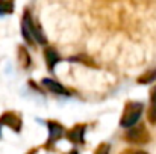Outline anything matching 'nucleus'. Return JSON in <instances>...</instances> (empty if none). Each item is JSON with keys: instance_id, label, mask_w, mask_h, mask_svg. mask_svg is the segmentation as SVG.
Segmentation results:
<instances>
[{"instance_id": "obj_1", "label": "nucleus", "mask_w": 156, "mask_h": 154, "mask_svg": "<svg viewBox=\"0 0 156 154\" xmlns=\"http://www.w3.org/2000/svg\"><path fill=\"white\" fill-rule=\"evenodd\" d=\"M21 33H23V38L29 43V44H34V43H38V44H46L47 39L41 30L40 26L35 24V21L30 18V15L26 12L24 17H23V23H21Z\"/></svg>"}, {"instance_id": "obj_2", "label": "nucleus", "mask_w": 156, "mask_h": 154, "mask_svg": "<svg viewBox=\"0 0 156 154\" xmlns=\"http://www.w3.org/2000/svg\"><path fill=\"white\" fill-rule=\"evenodd\" d=\"M143 110H144V104H143V103H140V101L127 103L126 107H124V110H123L120 125L124 127V128H130V127L136 125L138 121L141 119Z\"/></svg>"}, {"instance_id": "obj_3", "label": "nucleus", "mask_w": 156, "mask_h": 154, "mask_svg": "<svg viewBox=\"0 0 156 154\" xmlns=\"http://www.w3.org/2000/svg\"><path fill=\"white\" fill-rule=\"evenodd\" d=\"M126 139L132 144H146L149 141V132L144 125H133L126 132Z\"/></svg>"}, {"instance_id": "obj_4", "label": "nucleus", "mask_w": 156, "mask_h": 154, "mask_svg": "<svg viewBox=\"0 0 156 154\" xmlns=\"http://www.w3.org/2000/svg\"><path fill=\"white\" fill-rule=\"evenodd\" d=\"M0 124L12 128L14 132H20L21 130V118L17 113H14V112H6L5 115H2Z\"/></svg>"}, {"instance_id": "obj_5", "label": "nucleus", "mask_w": 156, "mask_h": 154, "mask_svg": "<svg viewBox=\"0 0 156 154\" xmlns=\"http://www.w3.org/2000/svg\"><path fill=\"white\" fill-rule=\"evenodd\" d=\"M41 85H43L47 91L53 92V94H58V95H67V94H68L67 89H65L59 82H56V80H53V79H43V80H41Z\"/></svg>"}, {"instance_id": "obj_6", "label": "nucleus", "mask_w": 156, "mask_h": 154, "mask_svg": "<svg viewBox=\"0 0 156 154\" xmlns=\"http://www.w3.org/2000/svg\"><path fill=\"white\" fill-rule=\"evenodd\" d=\"M47 127H49V142H55L59 138H62L64 128H62L61 124H58V122H47Z\"/></svg>"}, {"instance_id": "obj_7", "label": "nucleus", "mask_w": 156, "mask_h": 154, "mask_svg": "<svg viewBox=\"0 0 156 154\" xmlns=\"http://www.w3.org/2000/svg\"><path fill=\"white\" fill-rule=\"evenodd\" d=\"M83 135H85V125H76L74 128L70 130L68 133V141L74 142V144H80L83 142Z\"/></svg>"}, {"instance_id": "obj_8", "label": "nucleus", "mask_w": 156, "mask_h": 154, "mask_svg": "<svg viewBox=\"0 0 156 154\" xmlns=\"http://www.w3.org/2000/svg\"><path fill=\"white\" fill-rule=\"evenodd\" d=\"M44 57H46V63H47V67H49L50 71L55 70L56 63L61 60V59H59V54L53 50L52 47H47V49H46V51H44Z\"/></svg>"}, {"instance_id": "obj_9", "label": "nucleus", "mask_w": 156, "mask_h": 154, "mask_svg": "<svg viewBox=\"0 0 156 154\" xmlns=\"http://www.w3.org/2000/svg\"><path fill=\"white\" fill-rule=\"evenodd\" d=\"M156 80V68H153V70H149V71H146L140 79H138V82L143 85H146V83H153Z\"/></svg>"}, {"instance_id": "obj_10", "label": "nucleus", "mask_w": 156, "mask_h": 154, "mask_svg": "<svg viewBox=\"0 0 156 154\" xmlns=\"http://www.w3.org/2000/svg\"><path fill=\"white\" fill-rule=\"evenodd\" d=\"M14 11V0H0V15L11 14Z\"/></svg>"}, {"instance_id": "obj_11", "label": "nucleus", "mask_w": 156, "mask_h": 154, "mask_svg": "<svg viewBox=\"0 0 156 154\" xmlns=\"http://www.w3.org/2000/svg\"><path fill=\"white\" fill-rule=\"evenodd\" d=\"M150 101H152V109H150V121H152V122H156V86L152 89Z\"/></svg>"}, {"instance_id": "obj_12", "label": "nucleus", "mask_w": 156, "mask_h": 154, "mask_svg": "<svg viewBox=\"0 0 156 154\" xmlns=\"http://www.w3.org/2000/svg\"><path fill=\"white\" fill-rule=\"evenodd\" d=\"M109 150H111V147H109V144H100L97 148H96V151L94 154H109Z\"/></svg>"}, {"instance_id": "obj_13", "label": "nucleus", "mask_w": 156, "mask_h": 154, "mask_svg": "<svg viewBox=\"0 0 156 154\" xmlns=\"http://www.w3.org/2000/svg\"><path fill=\"white\" fill-rule=\"evenodd\" d=\"M123 154H147L146 151H140V150H127V151H124Z\"/></svg>"}]
</instances>
